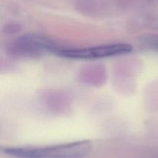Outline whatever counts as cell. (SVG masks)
Instances as JSON below:
<instances>
[{
    "instance_id": "2",
    "label": "cell",
    "mask_w": 158,
    "mask_h": 158,
    "mask_svg": "<svg viewBox=\"0 0 158 158\" xmlns=\"http://www.w3.org/2000/svg\"><path fill=\"white\" fill-rule=\"evenodd\" d=\"M129 43H118L83 48H64L60 46L56 54L60 57L75 60H95L126 54L131 52Z\"/></svg>"
},
{
    "instance_id": "5",
    "label": "cell",
    "mask_w": 158,
    "mask_h": 158,
    "mask_svg": "<svg viewBox=\"0 0 158 158\" xmlns=\"http://www.w3.org/2000/svg\"><path fill=\"white\" fill-rule=\"evenodd\" d=\"M143 43L146 47L153 50L158 51V37H148L143 40Z\"/></svg>"
},
{
    "instance_id": "3",
    "label": "cell",
    "mask_w": 158,
    "mask_h": 158,
    "mask_svg": "<svg viewBox=\"0 0 158 158\" xmlns=\"http://www.w3.org/2000/svg\"><path fill=\"white\" fill-rule=\"evenodd\" d=\"M60 46L51 39L39 34H25L19 37L11 46L13 54L22 57L33 58L46 53L56 54Z\"/></svg>"
},
{
    "instance_id": "1",
    "label": "cell",
    "mask_w": 158,
    "mask_h": 158,
    "mask_svg": "<svg viewBox=\"0 0 158 158\" xmlns=\"http://www.w3.org/2000/svg\"><path fill=\"white\" fill-rule=\"evenodd\" d=\"M90 149L89 141L81 140L47 147H6L2 151L15 158H80Z\"/></svg>"
},
{
    "instance_id": "4",
    "label": "cell",
    "mask_w": 158,
    "mask_h": 158,
    "mask_svg": "<svg viewBox=\"0 0 158 158\" xmlns=\"http://www.w3.org/2000/svg\"><path fill=\"white\" fill-rule=\"evenodd\" d=\"M77 79L80 82L89 86H101L106 80V69L102 65H88L80 70Z\"/></svg>"
}]
</instances>
